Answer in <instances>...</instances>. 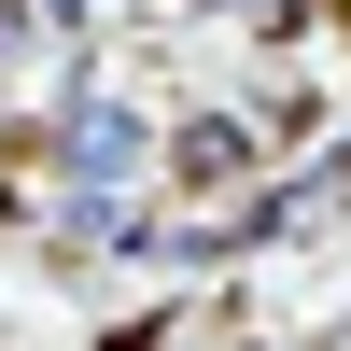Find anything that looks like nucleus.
I'll return each mask as SVG.
<instances>
[{
    "label": "nucleus",
    "mask_w": 351,
    "mask_h": 351,
    "mask_svg": "<svg viewBox=\"0 0 351 351\" xmlns=\"http://www.w3.org/2000/svg\"><path fill=\"white\" fill-rule=\"evenodd\" d=\"M56 169H71V183H141V169H155V127H141L127 99H71L56 112Z\"/></svg>",
    "instance_id": "obj_1"
}]
</instances>
